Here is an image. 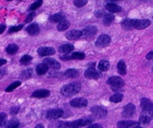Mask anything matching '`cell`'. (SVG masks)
<instances>
[{
  "label": "cell",
  "mask_w": 153,
  "mask_h": 128,
  "mask_svg": "<svg viewBox=\"0 0 153 128\" xmlns=\"http://www.w3.org/2000/svg\"><path fill=\"white\" fill-rule=\"evenodd\" d=\"M135 106L133 104H128L123 110L122 115L125 118H130L135 113Z\"/></svg>",
  "instance_id": "8fae6325"
},
{
  "label": "cell",
  "mask_w": 153,
  "mask_h": 128,
  "mask_svg": "<svg viewBox=\"0 0 153 128\" xmlns=\"http://www.w3.org/2000/svg\"><path fill=\"white\" fill-rule=\"evenodd\" d=\"M48 69H49V66L46 64L40 63L37 65V68H36V72L39 75H43L47 72Z\"/></svg>",
  "instance_id": "603a6c76"
},
{
  "label": "cell",
  "mask_w": 153,
  "mask_h": 128,
  "mask_svg": "<svg viewBox=\"0 0 153 128\" xmlns=\"http://www.w3.org/2000/svg\"><path fill=\"white\" fill-rule=\"evenodd\" d=\"M85 75L87 78L88 79H94V80H97L98 78H100L101 74L97 71V69H95V68L92 67V68H89L85 71Z\"/></svg>",
  "instance_id": "7c38bea8"
},
{
  "label": "cell",
  "mask_w": 153,
  "mask_h": 128,
  "mask_svg": "<svg viewBox=\"0 0 153 128\" xmlns=\"http://www.w3.org/2000/svg\"><path fill=\"white\" fill-rule=\"evenodd\" d=\"M91 111L94 115L98 118H104L107 115V110L100 106H94L91 109Z\"/></svg>",
  "instance_id": "9c48e42d"
},
{
  "label": "cell",
  "mask_w": 153,
  "mask_h": 128,
  "mask_svg": "<svg viewBox=\"0 0 153 128\" xmlns=\"http://www.w3.org/2000/svg\"><path fill=\"white\" fill-rule=\"evenodd\" d=\"M122 26L124 29L131 30V28H133L132 19H126L125 20H123L122 22Z\"/></svg>",
  "instance_id": "d6a6232c"
},
{
  "label": "cell",
  "mask_w": 153,
  "mask_h": 128,
  "mask_svg": "<svg viewBox=\"0 0 153 128\" xmlns=\"http://www.w3.org/2000/svg\"><path fill=\"white\" fill-rule=\"evenodd\" d=\"M94 14H95V16H97V17L100 18V17H102V16H104L105 15V12L103 11V10H97L95 13H94Z\"/></svg>",
  "instance_id": "7bdbcfd3"
},
{
  "label": "cell",
  "mask_w": 153,
  "mask_h": 128,
  "mask_svg": "<svg viewBox=\"0 0 153 128\" xmlns=\"http://www.w3.org/2000/svg\"><path fill=\"white\" fill-rule=\"evenodd\" d=\"M82 35H83L82 31H79V30H71L66 34V37L68 40H74L80 38Z\"/></svg>",
  "instance_id": "9a60e30c"
},
{
  "label": "cell",
  "mask_w": 153,
  "mask_h": 128,
  "mask_svg": "<svg viewBox=\"0 0 153 128\" xmlns=\"http://www.w3.org/2000/svg\"><path fill=\"white\" fill-rule=\"evenodd\" d=\"M109 1H117V0H108Z\"/></svg>",
  "instance_id": "f907efd6"
},
{
  "label": "cell",
  "mask_w": 153,
  "mask_h": 128,
  "mask_svg": "<svg viewBox=\"0 0 153 128\" xmlns=\"http://www.w3.org/2000/svg\"><path fill=\"white\" fill-rule=\"evenodd\" d=\"M123 98V95L120 93H116L112 95L110 98V101L113 103H119L121 102Z\"/></svg>",
  "instance_id": "1f68e13d"
},
{
  "label": "cell",
  "mask_w": 153,
  "mask_h": 128,
  "mask_svg": "<svg viewBox=\"0 0 153 128\" xmlns=\"http://www.w3.org/2000/svg\"><path fill=\"white\" fill-rule=\"evenodd\" d=\"M64 19H64V16H63L61 13H55V14L49 16V20L53 22H60L64 20Z\"/></svg>",
  "instance_id": "f546056e"
},
{
  "label": "cell",
  "mask_w": 153,
  "mask_h": 128,
  "mask_svg": "<svg viewBox=\"0 0 153 128\" xmlns=\"http://www.w3.org/2000/svg\"><path fill=\"white\" fill-rule=\"evenodd\" d=\"M70 23L68 20L67 19H64L61 22H58V25L57 26V29L59 31H64L65 30L68 29L69 27H70Z\"/></svg>",
  "instance_id": "d4e9b609"
},
{
  "label": "cell",
  "mask_w": 153,
  "mask_h": 128,
  "mask_svg": "<svg viewBox=\"0 0 153 128\" xmlns=\"http://www.w3.org/2000/svg\"><path fill=\"white\" fill-rule=\"evenodd\" d=\"M34 16H35V13H34V12L29 13V14L27 16L26 19H25V22H26V23H28V22H31V21H32V19H34Z\"/></svg>",
  "instance_id": "60d3db41"
},
{
  "label": "cell",
  "mask_w": 153,
  "mask_h": 128,
  "mask_svg": "<svg viewBox=\"0 0 153 128\" xmlns=\"http://www.w3.org/2000/svg\"><path fill=\"white\" fill-rule=\"evenodd\" d=\"M105 9L107 10H108L109 12H111V13H118V12H120L122 10V7L120 6L111 2L108 3L106 4Z\"/></svg>",
  "instance_id": "44dd1931"
},
{
  "label": "cell",
  "mask_w": 153,
  "mask_h": 128,
  "mask_svg": "<svg viewBox=\"0 0 153 128\" xmlns=\"http://www.w3.org/2000/svg\"><path fill=\"white\" fill-rule=\"evenodd\" d=\"M137 124V122L134 121H121L117 123L118 128H129L134 125Z\"/></svg>",
  "instance_id": "7402d4cb"
},
{
  "label": "cell",
  "mask_w": 153,
  "mask_h": 128,
  "mask_svg": "<svg viewBox=\"0 0 153 128\" xmlns=\"http://www.w3.org/2000/svg\"><path fill=\"white\" fill-rule=\"evenodd\" d=\"M21 85L20 81H14L13 83H11L10 85H9L7 88L5 89V92H10L13 90H14L16 88H17L18 86H19Z\"/></svg>",
  "instance_id": "836d02e7"
},
{
  "label": "cell",
  "mask_w": 153,
  "mask_h": 128,
  "mask_svg": "<svg viewBox=\"0 0 153 128\" xmlns=\"http://www.w3.org/2000/svg\"><path fill=\"white\" fill-rule=\"evenodd\" d=\"M70 105L73 107L76 108H82V107H85L88 106V100L84 98H78L73 99L70 101Z\"/></svg>",
  "instance_id": "30bf717a"
},
{
  "label": "cell",
  "mask_w": 153,
  "mask_h": 128,
  "mask_svg": "<svg viewBox=\"0 0 153 128\" xmlns=\"http://www.w3.org/2000/svg\"><path fill=\"white\" fill-rule=\"evenodd\" d=\"M31 60H32V57L30 56V55L25 54L21 57V59L19 60V62L22 64H28Z\"/></svg>",
  "instance_id": "74e56055"
},
{
  "label": "cell",
  "mask_w": 153,
  "mask_h": 128,
  "mask_svg": "<svg viewBox=\"0 0 153 128\" xmlns=\"http://www.w3.org/2000/svg\"><path fill=\"white\" fill-rule=\"evenodd\" d=\"M43 63L46 64L50 68H54V69H58L61 68V64L55 60L52 59V58H46L43 60Z\"/></svg>",
  "instance_id": "ac0fdd59"
},
{
  "label": "cell",
  "mask_w": 153,
  "mask_h": 128,
  "mask_svg": "<svg viewBox=\"0 0 153 128\" xmlns=\"http://www.w3.org/2000/svg\"><path fill=\"white\" fill-rule=\"evenodd\" d=\"M26 31L30 35H36L40 32V28L36 23L31 24L26 28Z\"/></svg>",
  "instance_id": "ffe728a7"
},
{
  "label": "cell",
  "mask_w": 153,
  "mask_h": 128,
  "mask_svg": "<svg viewBox=\"0 0 153 128\" xmlns=\"http://www.w3.org/2000/svg\"><path fill=\"white\" fill-rule=\"evenodd\" d=\"M133 28L141 30L147 28L151 25V21L149 19H132Z\"/></svg>",
  "instance_id": "3957f363"
},
{
  "label": "cell",
  "mask_w": 153,
  "mask_h": 128,
  "mask_svg": "<svg viewBox=\"0 0 153 128\" xmlns=\"http://www.w3.org/2000/svg\"><path fill=\"white\" fill-rule=\"evenodd\" d=\"M7 1H11V0H7Z\"/></svg>",
  "instance_id": "816d5d0a"
},
{
  "label": "cell",
  "mask_w": 153,
  "mask_h": 128,
  "mask_svg": "<svg viewBox=\"0 0 153 128\" xmlns=\"http://www.w3.org/2000/svg\"><path fill=\"white\" fill-rule=\"evenodd\" d=\"M79 75V72L75 68H69L64 72V76L69 78H76Z\"/></svg>",
  "instance_id": "cb8c5ba5"
},
{
  "label": "cell",
  "mask_w": 153,
  "mask_h": 128,
  "mask_svg": "<svg viewBox=\"0 0 153 128\" xmlns=\"http://www.w3.org/2000/svg\"><path fill=\"white\" fill-rule=\"evenodd\" d=\"M50 95V91L47 90V89H37L35 90L32 93L31 96L34 97V98H46L49 95Z\"/></svg>",
  "instance_id": "e0dca14e"
},
{
  "label": "cell",
  "mask_w": 153,
  "mask_h": 128,
  "mask_svg": "<svg viewBox=\"0 0 153 128\" xmlns=\"http://www.w3.org/2000/svg\"><path fill=\"white\" fill-rule=\"evenodd\" d=\"M140 106H141L143 110L153 111V103L148 98H141V100H140Z\"/></svg>",
  "instance_id": "2e32d148"
},
{
  "label": "cell",
  "mask_w": 153,
  "mask_h": 128,
  "mask_svg": "<svg viewBox=\"0 0 153 128\" xmlns=\"http://www.w3.org/2000/svg\"><path fill=\"white\" fill-rule=\"evenodd\" d=\"M18 49H19V47L16 44H10L6 48V52L8 54L13 55L18 51Z\"/></svg>",
  "instance_id": "83f0119b"
},
{
  "label": "cell",
  "mask_w": 153,
  "mask_h": 128,
  "mask_svg": "<svg viewBox=\"0 0 153 128\" xmlns=\"http://www.w3.org/2000/svg\"><path fill=\"white\" fill-rule=\"evenodd\" d=\"M19 107H11V109L10 110V115H16L19 113Z\"/></svg>",
  "instance_id": "b9f144b4"
},
{
  "label": "cell",
  "mask_w": 153,
  "mask_h": 128,
  "mask_svg": "<svg viewBox=\"0 0 153 128\" xmlns=\"http://www.w3.org/2000/svg\"><path fill=\"white\" fill-rule=\"evenodd\" d=\"M7 63V60L5 59H0V66Z\"/></svg>",
  "instance_id": "7dc6e473"
},
{
  "label": "cell",
  "mask_w": 153,
  "mask_h": 128,
  "mask_svg": "<svg viewBox=\"0 0 153 128\" xmlns=\"http://www.w3.org/2000/svg\"><path fill=\"white\" fill-rule=\"evenodd\" d=\"M114 19V16L111 13H107L104 16V18H103V23H104L105 25L106 26H108L111 24L112 23V22Z\"/></svg>",
  "instance_id": "f1b7e54d"
},
{
  "label": "cell",
  "mask_w": 153,
  "mask_h": 128,
  "mask_svg": "<svg viewBox=\"0 0 153 128\" xmlns=\"http://www.w3.org/2000/svg\"><path fill=\"white\" fill-rule=\"evenodd\" d=\"M22 28H23V25H17V26L10 27V28H9L8 33L9 34H11V33L17 32V31H20Z\"/></svg>",
  "instance_id": "ab89813d"
},
{
  "label": "cell",
  "mask_w": 153,
  "mask_h": 128,
  "mask_svg": "<svg viewBox=\"0 0 153 128\" xmlns=\"http://www.w3.org/2000/svg\"><path fill=\"white\" fill-rule=\"evenodd\" d=\"M81 89V84L79 82H73L63 86L61 92L63 95L67 97H71L76 95Z\"/></svg>",
  "instance_id": "7a4b0ae2"
},
{
  "label": "cell",
  "mask_w": 153,
  "mask_h": 128,
  "mask_svg": "<svg viewBox=\"0 0 153 128\" xmlns=\"http://www.w3.org/2000/svg\"><path fill=\"white\" fill-rule=\"evenodd\" d=\"M146 57L147 60H153V51H150L149 53H148Z\"/></svg>",
  "instance_id": "f6af8a7d"
},
{
  "label": "cell",
  "mask_w": 153,
  "mask_h": 128,
  "mask_svg": "<svg viewBox=\"0 0 153 128\" xmlns=\"http://www.w3.org/2000/svg\"><path fill=\"white\" fill-rule=\"evenodd\" d=\"M73 3L77 7H82L88 3V0H74Z\"/></svg>",
  "instance_id": "f35d334b"
},
{
  "label": "cell",
  "mask_w": 153,
  "mask_h": 128,
  "mask_svg": "<svg viewBox=\"0 0 153 128\" xmlns=\"http://www.w3.org/2000/svg\"><path fill=\"white\" fill-rule=\"evenodd\" d=\"M126 64L124 60H120L119 61V63H117V71L122 75H125L127 72L126 69Z\"/></svg>",
  "instance_id": "484cf974"
},
{
  "label": "cell",
  "mask_w": 153,
  "mask_h": 128,
  "mask_svg": "<svg viewBox=\"0 0 153 128\" xmlns=\"http://www.w3.org/2000/svg\"><path fill=\"white\" fill-rule=\"evenodd\" d=\"M0 74H1V71H0Z\"/></svg>",
  "instance_id": "f5cc1de1"
},
{
  "label": "cell",
  "mask_w": 153,
  "mask_h": 128,
  "mask_svg": "<svg viewBox=\"0 0 153 128\" xmlns=\"http://www.w3.org/2000/svg\"><path fill=\"white\" fill-rule=\"evenodd\" d=\"M131 128H143V127L140 126H134V127H132Z\"/></svg>",
  "instance_id": "681fc988"
},
{
  "label": "cell",
  "mask_w": 153,
  "mask_h": 128,
  "mask_svg": "<svg viewBox=\"0 0 153 128\" xmlns=\"http://www.w3.org/2000/svg\"><path fill=\"white\" fill-rule=\"evenodd\" d=\"M111 37L110 36L107 34H102L97 38L96 41V46L98 47H105L109 43H111Z\"/></svg>",
  "instance_id": "52a82bcc"
},
{
  "label": "cell",
  "mask_w": 153,
  "mask_h": 128,
  "mask_svg": "<svg viewBox=\"0 0 153 128\" xmlns=\"http://www.w3.org/2000/svg\"><path fill=\"white\" fill-rule=\"evenodd\" d=\"M19 121L16 118H12L6 124L5 128H18Z\"/></svg>",
  "instance_id": "4dcf8cb0"
},
{
  "label": "cell",
  "mask_w": 153,
  "mask_h": 128,
  "mask_svg": "<svg viewBox=\"0 0 153 128\" xmlns=\"http://www.w3.org/2000/svg\"><path fill=\"white\" fill-rule=\"evenodd\" d=\"M64 115V111L61 109H53L50 110L46 113V118L49 120H53V119H58L59 118L62 117Z\"/></svg>",
  "instance_id": "8992f818"
},
{
  "label": "cell",
  "mask_w": 153,
  "mask_h": 128,
  "mask_svg": "<svg viewBox=\"0 0 153 128\" xmlns=\"http://www.w3.org/2000/svg\"><path fill=\"white\" fill-rule=\"evenodd\" d=\"M74 50V46L72 44H64L61 45L59 48H58V51L61 54H67L70 53L71 51Z\"/></svg>",
  "instance_id": "d6986e66"
},
{
  "label": "cell",
  "mask_w": 153,
  "mask_h": 128,
  "mask_svg": "<svg viewBox=\"0 0 153 128\" xmlns=\"http://www.w3.org/2000/svg\"><path fill=\"white\" fill-rule=\"evenodd\" d=\"M153 118V111L143 110L140 115L139 122L142 124H148Z\"/></svg>",
  "instance_id": "5b68a950"
},
{
  "label": "cell",
  "mask_w": 153,
  "mask_h": 128,
  "mask_svg": "<svg viewBox=\"0 0 153 128\" xmlns=\"http://www.w3.org/2000/svg\"><path fill=\"white\" fill-rule=\"evenodd\" d=\"M7 115L4 113H0V127L6 125Z\"/></svg>",
  "instance_id": "8d00e7d4"
},
{
  "label": "cell",
  "mask_w": 153,
  "mask_h": 128,
  "mask_svg": "<svg viewBox=\"0 0 153 128\" xmlns=\"http://www.w3.org/2000/svg\"><path fill=\"white\" fill-rule=\"evenodd\" d=\"M43 4V0H36L33 4H31V5L30 6L29 10H36L37 8L40 7V6Z\"/></svg>",
  "instance_id": "e575fe53"
},
{
  "label": "cell",
  "mask_w": 153,
  "mask_h": 128,
  "mask_svg": "<svg viewBox=\"0 0 153 128\" xmlns=\"http://www.w3.org/2000/svg\"><path fill=\"white\" fill-rule=\"evenodd\" d=\"M35 128H45V127L43 124H37V126L35 127Z\"/></svg>",
  "instance_id": "c3c4849f"
},
{
  "label": "cell",
  "mask_w": 153,
  "mask_h": 128,
  "mask_svg": "<svg viewBox=\"0 0 153 128\" xmlns=\"http://www.w3.org/2000/svg\"><path fill=\"white\" fill-rule=\"evenodd\" d=\"M85 54L82 52H73L71 55H64L61 56V59L62 60H84Z\"/></svg>",
  "instance_id": "4fadbf2b"
},
{
  "label": "cell",
  "mask_w": 153,
  "mask_h": 128,
  "mask_svg": "<svg viewBox=\"0 0 153 128\" xmlns=\"http://www.w3.org/2000/svg\"><path fill=\"white\" fill-rule=\"evenodd\" d=\"M37 53L42 57L50 56L55 53V50L52 47H40L37 50Z\"/></svg>",
  "instance_id": "5bb4252c"
},
{
  "label": "cell",
  "mask_w": 153,
  "mask_h": 128,
  "mask_svg": "<svg viewBox=\"0 0 153 128\" xmlns=\"http://www.w3.org/2000/svg\"><path fill=\"white\" fill-rule=\"evenodd\" d=\"M107 83L113 88H117V89L122 88L124 86L123 80L117 76H112L109 77L107 80Z\"/></svg>",
  "instance_id": "277c9868"
},
{
  "label": "cell",
  "mask_w": 153,
  "mask_h": 128,
  "mask_svg": "<svg viewBox=\"0 0 153 128\" xmlns=\"http://www.w3.org/2000/svg\"><path fill=\"white\" fill-rule=\"evenodd\" d=\"M88 128H103L102 126L100 124H91Z\"/></svg>",
  "instance_id": "ee69618b"
},
{
  "label": "cell",
  "mask_w": 153,
  "mask_h": 128,
  "mask_svg": "<svg viewBox=\"0 0 153 128\" xmlns=\"http://www.w3.org/2000/svg\"><path fill=\"white\" fill-rule=\"evenodd\" d=\"M97 28L96 26L94 25H89L87 26L85 29L82 31V34L84 37L87 39L93 38L94 36L97 34Z\"/></svg>",
  "instance_id": "ba28073f"
},
{
  "label": "cell",
  "mask_w": 153,
  "mask_h": 128,
  "mask_svg": "<svg viewBox=\"0 0 153 128\" xmlns=\"http://www.w3.org/2000/svg\"><path fill=\"white\" fill-rule=\"evenodd\" d=\"M110 68V63L105 60H102L98 65V68L101 71H106Z\"/></svg>",
  "instance_id": "4316f807"
},
{
  "label": "cell",
  "mask_w": 153,
  "mask_h": 128,
  "mask_svg": "<svg viewBox=\"0 0 153 128\" xmlns=\"http://www.w3.org/2000/svg\"><path fill=\"white\" fill-rule=\"evenodd\" d=\"M6 29V26L4 25H0V34H2Z\"/></svg>",
  "instance_id": "bcb514c9"
},
{
  "label": "cell",
  "mask_w": 153,
  "mask_h": 128,
  "mask_svg": "<svg viewBox=\"0 0 153 128\" xmlns=\"http://www.w3.org/2000/svg\"><path fill=\"white\" fill-rule=\"evenodd\" d=\"M92 122L90 118H81L72 122L59 121L57 123L56 127L58 128H79L80 127H85L89 125Z\"/></svg>",
  "instance_id": "6da1fadb"
},
{
  "label": "cell",
  "mask_w": 153,
  "mask_h": 128,
  "mask_svg": "<svg viewBox=\"0 0 153 128\" xmlns=\"http://www.w3.org/2000/svg\"><path fill=\"white\" fill-rule=\"evenodd\" d=\"M31 74H32V70L31 68H28L21 73V77L23 79H28L31 77Z\"/></svg>",
  "instance_id": "d590c367"
}]
</instances>
